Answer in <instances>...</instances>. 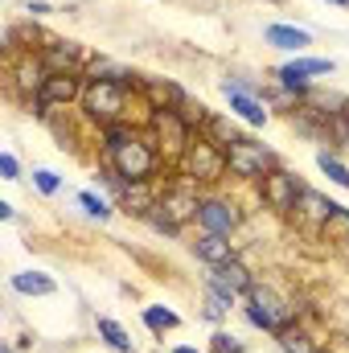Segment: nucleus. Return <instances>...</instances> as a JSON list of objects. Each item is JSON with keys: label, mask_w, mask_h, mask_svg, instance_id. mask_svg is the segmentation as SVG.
<instances>
[{"label": "nucleus", "mask_w": 349, "mask_h": 353, "mask_svg": "<svg viewBox=\"0 0 349 353\" xmlns=\"http://www.w3.org/2000/svg\"><path fill=\"white\" fill-rule=\"evenodd\" d=\"M197 210H201L197 193H193L189 185H177V189H165V193H161V201H157V210H152L148 218H152V226H157V230L177 234L189 218H197Z\"/></svg>", "instance_id": "obj_1"}, {"label": "nucleus", "mask_w": 349, "mask_h": 353, "mask_svg": "<svg viewBox=\"0 0 349 353\" xmlns=\"http://www.w3.org/2000/svg\"><path fill=\"white\" fill-rule=\"evenodd\" d=\"M181 169H185V176L210 185V181H218V176L230 169V165H226V148H218L210 136H197V140L189 144V152L181 157Z\"/></svg>", "instance_id": "obj_2"}, {"label": "nucleus", "mask_w": 349, "mask_h": 353, "mask_svg": "<svg viewBox=\"0 0 349 353\" xmlns=\"http://www.w3.org/2000/svg\"><path fill=\"white\" fill-rule=\"evenodd\" d=\"M83 111L90 119H99L103 128L119 123V115L128 111V87L123 83H90L83 90Z\"/></svg>", "instance_id": "obj_3"}, {"label": "nucleus", "mask_w": 349, "mask_h": 353, "mask_svg": "<svg viewBox=\"0 0 349 353\" xmlns=\"http://www.w3.org/2000/svg\"><path fill=\"white\" fill-rule=\"evenodd\" d=\"M247 316L259 325L263 333H275V337H279V333L288 329V321H292V308H288L271 288H259V283H255V288L247 292Z\"/></svg>", "instance_id": "obj_4"}, {"label": "nucleus", "mask_w": 349, "mask_h": 353, "mask_svg": "<svg viewBox=\"0 0 349 353\" xmlns=\"http://www.w3.org/2000/svg\"><path fill=\"white\" fill-rule=\"evenodd\" d=\"M111 165H115V173L123 181H148L157 173V148H152V140L132 136L119 152H111Z\"/></svg>", "instance_id": "obj_5"}, {"label": "nucleus", "mask_w": 349, "mask_h": 353, "mask_svg": "<svg viewBox=\"0 0 349 353\" xmlns=\"http://www.w3.org/2000/svg\"><path fill=\"white\" fill-rule=\"evenodd\" d=\"M226 165H230V173L235 176H251V181H259L263 173H271V169H279L275 165V157L255 144V140H239V144H230L226 148Z\"/></svg>", "instance_id": "obj_6"}, {"label": "nucleus", "mask_w": 349, "mask_h": 353, "mask_svg": "<svg viewBox=\"0 0 349 353\" xmlns=\"http://www.w3.org/2000/svg\"><path fill=\"white\" fill-rule=\"evenodd\" d=\"M152 144H165L169 152H189V144H193V128L185 123V115L181 111H169V107H152Z\"/></svg>", "instance_id": "obj_7"}, {"label": "nucleus", "mask_w": 349, "mask_h": 353, "mask_svg": "<svg viewBox=\"0 0 349 353\" xmlns=\"http://www.w3.org/2000/svg\"><path fill=\"white\" fill-rule=\"evenodd\" d=\"M259 193L271 210L288 214V210H296V201H300V181L292 173H283V169H271V173L259 176Z\"/></svg>", "instance_id": "obj_8"}, {"label": "nucleus", "mask_w": 349, "mask_h": 353, "mask_svg": "<svg viewBox=\"0 0 349 353\" xmlns=\"http://www.w3.org/2000/svg\"><path fill=\"white\" fill-rule=\"evenodd\" d=\"M210 288L230 304L235 296H247L251 288H255V279H251V271L239 263V259H230V263H222V267H214V275H210Z\"/></svg>", "instance_id": "obj_9"}, {"label": "nucleus", "mask_w": 349, "mask_h": 353, "mask_svg": "<svg viewBox=\"0 0 349 353\" xmlns=\"http://www.w3.org/2000/svg\"><path fill=\"white\" fill-rule=\"evenodd\" d=\"M197 222L210 230V234H230L239 226V210L230 201H218V197H206L201 210H197Z\"/></svg>", "instance_id": "obj_10"}, {"label": "nucleus", "mask_w": 349, "mask_h": 353, "mask_svg": "<svg viewBox=\"0 0 349 353\" xmlns=\"http://www.w3.org/2000/svg\"><path fill=\"white\" fill-rule=\"evenodd\" d=\"M83 83H79V74H50L46 79V87H41V107H66V103H74V99H83Z\"/></svg>", "instance_id": "obj_11"}, {"label": "nucleus", "mask_w": 349, "mask_h": 353, "mask_svg": "<svg viewBox=\"0 0 349 353\" xmlns=\"http://www.w3.org/2000/svg\"><path fill=\"white\" fill-rule=\"evenodd\" d=\"M79 46L74 41H50L46 54H41V66L46 74H79Z\"/></svg>", "instance_id": "obj_12"}, {"label": "nucleus", "mask_w": 349, "mask_h": 353, "mask_svg": "<svg viewBox=\"0 0 349 353\" xmlns=\"http://www.w3.org/2000/svg\"><path fill=\"white\" fill-rule=\"evenodd\" d=\"M296 214L308 222V226H325L333 214H337V201L321 197L317 189H300V201H296Z\"/></svg>", "instance_id": "obj_13"}, {"label": "nucleus", "mask_w": 349, "mask_h": 353, "mask_svg": "<svg viewBox=\"0 0 349 353\" xmlns=\"http://www.w3.org/2000/svg\"><path fill=\"white\" fill-rule=\"evenodd\" d=\"M12 79H17V94L33 103V94H41V87H46V79H50V74H46V66L29 54V58H21V62H17Z\"/></svg>", "instance_id": "obj_14"}, {"label": "nucleus", "mask_w": 349, "mask_h": 353, "mask_svg": "<svg viewBox=\"0 0 349 353\" xmlns=\"http://www.w3.org/2000/svg\"><path fill=\"white\" fill-rule=\"evenodd\" d=\"M329 70H333V62H325V58H300V62H292V66L279 70V83L304 90V83H308L312 74H329Z\"/></svg>", "instance_id": "obj_15"}, {"label": "nucleus", "mask_w": 349, "mask_h": 353, "mask_svg": "<svg viewBox=\"0 0 349 353\" xmlns=\"http://www.w3.org/2000/svg\"><path fill=\"white\" fill-rule=\"evenodd\" d=\"M197 255H201L210 267H222V263H230V259H235V251H230L226 234H210V230L197 239Z\"/></svg>", "instance_id": "obj_16"}, {"label": "nucleus", "mask_w": 349, "mask_h": 353, "mask_svg": "<svg viewBox=\"0 0 349 353\" xmlns=\"http://www.w3.org/2000/svg\"><path fill=\"white\" fill-rule=\"evenodd\" d=\"M226 90V99H230V111H239L247 123H267V111H263L259 99H251L247 90H235V87H222Z\"/></svg>", "instance_id": "obj_17"}, {"label": "nucleus", "mask_w": 349, "mask_h": 353, "mask_svg": "<svg viewBox=\"0 0 349 353\" xmlns=\"http://www.w3.org/2000/svg\"><path fill=\"white\" fill-rule=\"evenodd\" d=\"M144 87H148V99H152V107H169V111H177V107H185V103H189V99H185V90L173 87V83L148 79Z\"/></svg>", "instance_id": "obj_18"}, {"label": "nucleus", "mask_w": 349, "mask_h": 353, "mask_svg": "<svg viewBox=\"0 0 349 353\" xmlns=\"http://www.w3.org/2000/svg\"><path fill=\"white\" fill-rule=\"evenodd\" d=\"M271 46H279V50H304L312 37L304 33V29H292V25H267V33H263Z\"/></svg>", "instance_id": "obj_19"}, {"label": "nucleus", "mask_w": 349, "mask_h": 353, "mask_svg": "<svg viewBox=\"0 0 349 353\" xmlns=\"http://www.w3.org/2000/svg\"><path fill=\"white\" fill-rule=\"evenodd\" d=\"M12 288L25 292V296H54V279L41 275V271H21V275H12Z\"/></svg>", "instance_id": "obj_20"}, {"label": "nucleus", "mask_w": 349, "mask_h": 353, "mask_svg": "<svg viewBox=\"0 0 349 353\" xmlns=\"http://www.w3.org/2000/svg\"><path fill=\"white\" fill-rule=\"evenodd\" d=\"M206 128H210V140L218 144V148H230V144H239L243 136L235 132V123H226V119H218V115H210L206 119Z\"/></svg>", "instance_id": "obj_21"}, {"label": "nucleus", "mask_w": 349, "mask_h": 353, "mask_svg": "<svg viewBox=\"0 0 349 353\" xmlns=\"http://www.w3.org/2000/svg\"><path fill=\"white\" fill-rule=\"evenodd\" d=\"M279 345H283V353H321L317 341L308 333H300V329H283L279 333Z\"/></svg>", "instance_id": "obj_22"}, {"label": "nucleus", "mask_w": 349, "mask_h": 353, "mask_svg": "<svg viewBox=\"0 0 349 353\" xmlns=\"http://www.w3.org/2000/svg\"><path fill=\"white\" fill-rule=\"evenodd\" d=\"M128 79H132V74L119 70L115 62H94V66H90V83H123V87H128Z\"/></svg>", "instance_id": "obj_23"}, {"label": "nucleus", "mask_w": 349, "mask_h": 353, "mask_svg": "<svg viewBox=\"0 0 349 353\" xmlns=\"http://www.w3.org/2000/svg\"><path fill=\"white\" fill-rule=\"evenodd\" d=\"M325 234H329V243H349V210L346 205H337V214L325 222Z\"/></svg>", "instance_id": "obj_24"}, {"label": "nucleus", "mask_w": 349, "mask_h": 353, "mask_svg": "<svg viewBox=\"0 0 349 353\" xmlns=\"http://www.w3.org/2000/svg\"><path fill=\"white\" fill-rule=\"evenodd\" d=\"M99 333L107 337V345H111V350H119V353H132V341H128V333H123V329H119L115 321H107V316H103V321H99Z\"/></svg>", "instance_id": "obj_25"}, {"label": "nucleus", "mask_w": 349, "mask_h": 353, "mask_svg": "<svg viewBox=\"0 0 349 353\" xmlns=\"http://www.w3.org/2000/svg\"><path fill=\"white\" fill-rule=\"evenodd\" d=\"M317 165L325 169V176H329L333 185H341V189H349V169L341 165V161H337V157H329V152H321V157H317Z\"/></svg>", "instance_id": "obj_26"}, {"label": "nucleus", "mask_w": 349, "mask_h": 353, "mask_svg": "<svg viewBox=\"0 0 349 353\" xmlns=\"http://www.w3.org/2000/svg\"><path fill=\"white\" fill-rule=\"evenodd\" d=\"M132 136H136L132 128H123V123H107V128H103V140H107L103 148H107V152H119V148H123Z\"/></svg>", "instance_id": "obj_27"}, {"label": "nucleus", "mask_w": 349, "mask_h": 353, "mask_svg": "<svg viewBox=\"0 0 349 353\" xmlns=\"http://www.w3.org/2000/svg\"><path fill=\"white\" fill-rule=\"evenodd\" d=\"M144 321H148V329H177V316L173 312H165V308H144Z\"/></svg>", "instance_id": "obj_28"}, {"label": "nucleus", "mask_w": 349, "mask_h": 353, "mask_svg": "<svg viewBox=\"0 0 349 353\" xmlns=\"http://www.w3.org/2000/svg\"><path fill=\"white\" fill-rule=\"evenodd\" d=\"M79 201L87 205V214H94V218H107V214H111V210H107V201H103V197H94V193H83Z\"/></svg>", "instance_id": "obj_29"}, {"label": "nucleus", "mask_w": 349, "mask_h": 353, "mask_svg": "<svg viewBox=\"0 0 349 353\" xmlns=\"http://www.w3.org/2000/svg\"><path fill=\"white\" fill-rule=\"evenodd\" d=\"M33 181H37V189H41V193H58V173H50V169H37Z\"/></svg>", "instance_id": "obj_30"}, {"label": "nucleus", "mask_w": 349, "mask_h": 353, "mask_svg": "<svg viewBox=\"0 0 349 353\" xmlns=\"http://www.w3.org/2000/svg\"><path fill=\"white\" fill-rule=\"evenodd\" d=\"M214 353H243V341H235V337L218 333V337H214Z\"/></svg>", "instance_id": "obj_31"}, {"label": "nucleus", "mask_w": 349, "mask_h": 353, "mask_svg": "<svg viewBox=\"0 0 349 353\" xmlns=\"http://www.w3.org/2000/svg\"><path fill=\"white\" fill-rule=\"evenodd\" d=\"M0 173L8 176V181H17V157H8V152H4V157H0Z\"/></svg>", "instance_id": "obj_32"}, {"label": "nucleus", "mask_w": 349, "mask_h": 353, "mask_svg": "<svg viewBox=\"0 0 349 353\" xmlns=\"http://www.w3.org/2000/svg\"><path fill=\"white\" fill-rule=\"evenodd\" d=\"M329 4H346V8H349V0H329Z\"/></svg>", "instance_id": "obj_33"}, {"label": "nucleus", "mask_w": 349, "mask_h": 353, "mask_svg": "<svg viewBox=\"0 0 349 353\" xmlns=\"http://www.w3.org/2000/svg\"><path fill=\"white\" fill-rule=\"evenodd\" d=\"M177 353H197V350H177Z\"/></svg>", "instance_id": "obj_34"}, {"label": "nucleus", "mask_w": 349, "mask_h": 353, "mask_svg": "<svg viewBox=\"0 0 349 353\" xmlns=\"http://www.w3.org/2000/svg\"><path fill=\"white\" fill-rule=\"evenodd\" d=\"M0 353H12V350H8V345H4V350H0Z\"/></svg>", "instance_id": "obj_35"}, {"label": "nucleus", "mask_w": 349, "mask_h": 353, "mask_svg": "<svg viewBox=\"0 0 349 353\" xmlns=\"http://www.w3.org/2000/svg\"><path fill=\"white\" fill-rule=\"evenodd\" d=\"M275 4H279V0H275Z\"/></svg>", "instance_id": "obj_36"}]
</instances>
